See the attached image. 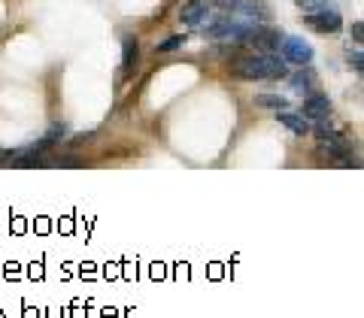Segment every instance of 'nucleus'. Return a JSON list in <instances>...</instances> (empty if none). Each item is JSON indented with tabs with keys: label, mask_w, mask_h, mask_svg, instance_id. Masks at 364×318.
<instances>
[{
	"label": "nucleus",
	"mask_w": 364,
	"mask_h": 318,
	"mask_svg": "<svg viewBox=\"0 0 364 318\" xmlns=\"http://www.w3.org/2000/svg\"><path fill=\"white\" fill-rule=\"evenodd\" d=\"M231 73L237 79H246V82H258V79H286L289 64L273 52H252V55L234 58Z\"/></svg>",
	"instance_id": "f257e3e1"
},
{
	"label": "nucleus",
	"mask_w": 364,
	"mask_h": 318,
	"mask_svg": "<svg viewBox=\"0 0 364 318\" xmlns=\"http://www.w3.org/2000/svg\"><path fill=\"white\" fill-rule=\"evenodd\" d=\"M277 52L282 55V61L286 64H310L313 61V45L306 43L304 37H282Z\"/></svg>",
	"instance_id": "f03ea898"
},
{
	"label": "nucleus",
	"mask_w": 364,
	"mask_h": 318,
	"mask_svg": "<svg viewBox=\"0 0 364 318\" xmlns=\"http://www.w3.org/2000/svg\"><path fill=\"white\" fill-rule=\"evenodd\" d=\"M306 25L316 28L318 33H337L340 28H343V18H340V13L334 6H325V9H316V13H306Z\"/></svg>",
	"instance_id": "7ed1b4c3"
},
{
	"label": "nucleus",
	"mask_w": 364,
	"mask_h": 318,
	"mask_svg": "<svg viewBox=\"0 0 364 318\" xmlns=\"http://www.w3.org/2000/svg\"><path fill=\"white\" fill-rule=\"evenodd\" d=\"M301 116L306 121H322L331 116V100H328L325 94H310L304 100V106H301Z\"/></svg>",
	"instance_id": "20e7f679"
},
{
	"label": "nucleus",
	"mask_w": 364,
	"mask_h": 318,
	"mask_svg": "<svg viewBox=\"0 0 364 318\" xmlns=\"http://www.w3.org/2000/svg\"><path fill=\"white\" fill-rule=\"evenodd\" d=\"M289 79V85L298 91V94H310V91L316 88V70H310V64H301V70H294Z\"/></svg>",
	"instance_id": "39448f33"
},
{
	"label": "nucleus",
	"mask_w": 364,
	"mask_h": 318,
	"mask_svg": "<svg viewBox=\"0 0 364 318\" xmlns=\"http://www.w3.org/2000/svg\"><path fill=\"white\" fill-rule=\"evenodd\" d=\"M179 16L186 25H203V21L210 18V6H207V0H191V4L182 6Z\"/></svg>",
	"instance_id": "423d86ee"
},
{
	"label": "nucleus",
	"mask_w": 364,
	"mask_h": 318,
	"mask_svg": "<svg viewBox=\"0 0 364 318\" xmlns=\"http://www.w3.org/2000/svg\"><path fill=\"white\" fill-rule=\"evenodd\" d=\"M279 124L289 128L291 133H310V121H306L304 116H298V112H289V109L279 112Z\"/></svg>",
	"instance_id": "0eeeda50"
},
{
	"label": "nucleus",
	"mask_w": 364,
	"mask_h": 318,
	"mask_svg": "<svg viewBox=\"0 0 364 318\" xmlns=\"http://www.w3.org/2000/svg\"><path fill=\"white\" fill-rule=\"evenodd\" d=\"M134 61H136V40L124 37V43H122V73H131Z\"/></svg>",
	"instance_id": "6e6552de"
},
{
	"label": "nucleus",
	"mask_w": 364,
	"mask_h": 318,
	"mask_svg": "<svg viewBox=\"0 0 364 318\" xmlns=\"http://www.w3.org/2000/svg\"><path fill=\"white\" fill-rule=\"evenodd\" d=\"M255 104H258L261 109H277V112L289 109V100H286V97H279V94H258V97H255Z\"/></svg>",
	"instance_id": "1a4fd4ad"
},
{
	"label": "nucleus",
	"mask_w": 364,
	"mask_h": 318,
	"mask_svg": "<svg viewBox=\"0 0 364 318\" xmlns=\"http://www.w3.org/2000/svg\"><path fill=\"white\" fill-rule=\"evenodd\" d=\"M186 33H179V37H170V40H164L161 45H158V52H176L179 49V45H186Z\"/></svg>",
	"instance_id": "9d476101"
},
{
	"label": "nucleus",
	"mask_w": 364,
	"mask_h": 318,
	"mask_svg": "<svg viewBox=\"0 0 364 318\" xmlns=\"http://www.w3.org/2000/svg\"><path fill=\"white\" fill-rule=\"evenodd\" d=\"M64 136H67V124H52V128H49V133H46V140H52V143H58V140H64Z\"/></svg>",
	"instance_id": "9b49d317"
},
{
	"label": "nucleus",
	"mask_w": 364,
	"mask_h": 318,
	"mask_svg": "<svg viewBox=\"0 0 364 318\" xmlns=\"http://www.w3.org/2000/svg\"><path fill=\"white\" fill-rule=\"evenodd\" d=\"M346 61H349V67H352V70H355V73H361V70H364V58H361V52H358V49H355V52L349 49Z\"/></svg>",
	"instance_id": "f8f14e48"
},
{
	"label": "nucleus",
	"mask_w": 364,
	"mask_h": 318,
	"mask_svg": "<svg viewBox=\"0 0 364 318\" xmlns=\"http://www.w3.org/2000/svg\"><path fill=\"white\" fill-rule=\"evenodd\" d=\"M306 13H316V9H325V6H331V0H301Z\"/></svg>",
	"instance_id": "ddd939ff"
},
{
	"label": "nucleus",
	"mask_w": 364,
	"mask_h": 318,
	"mask_svg": "<svg viewBox=\"0 0 364 318\" xmlns=\"http://www.w3.org/2000/svg\"><path fill=\"white\" fill-rule=\"evenodd\" d=\"M213 4L219 6V9H225V13H231V9H234L237 4H240V0H213Z\"/></svg>",
	"instance_id": "4468645a"
},
{
	"label": "nucleus",
	"mask_w": 364,
	"mask_h": 318,
	"mask_svg": "<svg viewBox=\"0 0 364 318\" xmlns=\"http://www.w3.org/2000/svg\"><path fill=\"white\" fill-rule=\"evenodd\" d=\"M352 37H355V43H361V37H364V25H361V21L352 25Z\"/></svg>",
	"instance_id": "2eb2a0df"
}]
</instances>
